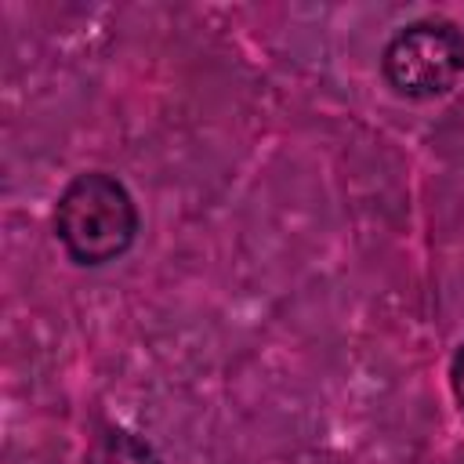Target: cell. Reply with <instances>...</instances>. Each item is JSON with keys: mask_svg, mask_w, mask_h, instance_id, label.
<instances>
[{"mask_svg": "<svg viewBox=\"0 0 464 464\" xmlns=\"http://www.w3.org/2000/svg\"><path fill=\"white\" fill-rule=\"evenodd\" d=\"M54 236L76 265H109L138 239L130 188L109 170L76 174L54 203Z\"/></svg>", "mask_w": 464, "mask_h": 464, "instance_id": "1", "label": "cell"}, {"mask_svg": "<svg viewBox=\"0 0 464 464\" xmlns=\"http://www.w3.org/2000/svg\"><path fill=\"white\" fill-rule=\"evenodd\" d=\"M381 72L395 94L431 98L464 72V33L450 18H417L392 33L381 51Z\"/></svg>", "mask_w": 464, "mask_h": 464, "instance_id": "2", "label": "cell"}, {"mask_svg": "<svg viewBox=\"0 0 464 464\" xmlns=\"http://www.w3.org/2000/svg\"><path fill=\"white\" fill-rule=\"evenodd\" d=\"M450 392H453L457 406L464 410V341H460L457 352L450 355Z\"/></svg>", "mask_w": 464, "mask_h": 464, "instance_id": "4", "label": "cell"}, {"mask_svg": "<svg viewBox=\"0 0 464 464\" xmlns=\"http://www.w3.org/2000/svg\"><path fill=\"white\" fill-rule=\"evenodd\" d=\"M83 464H163V460L145 435H134L127 428H109L91 442Z\"/></svg>", "mask_w": 464, "mask_h": 464, "instance_id": "3", "label": "cell"}]
</instances>
